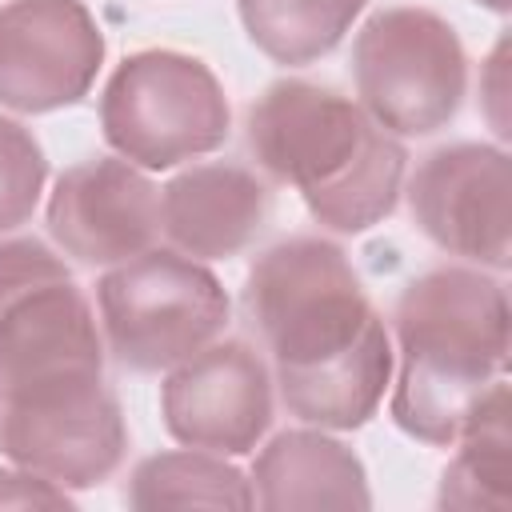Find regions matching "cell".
I'll return each instance as SVG.
<instances>
[{"instance_id":"cell-19","label":"cell","mask_w":512,"mask_h":512,"mask_svg":"<svg viewBox=\"0 0 512 512\" xmlns=\"http://www.w3.org/2000/svg\"><path fill=\"white\" fill-rule=\"evenodd\" d=\"M0 508H72L68 492L28 468H0Z\"/></svg>"},{"instance_id":"cell-17","label":"cell","mask_w":512,"mask_h":512,"mask_svg":"<svg viewBox=\"0 0 512 512\" xmlns=\"http://www.w3.org/2000/svg\"><path fill=\"white\" fill-rule=\"evenodd\" d=\"M368 0H240V20L276 64H312L328 56Z\"/></svg>"},{"instance_id":"cell-10","label":"cell","mask_w":512,"mask_h":512,"mask_svg":"<svg viewBox=\"0 0 512 512\" xmlns=\"http://www.w3.org/2000/svg\"><path fill=\"white\" fill-rule=\"evenodd\" d=\"M104 36L80 0H8L0 8V104L52 112L88 96Z\"/></svg>"},{"instance_id":"cell-16","label":"cell","mask_w":512,"mask_h":512,"mask_svg":"<svg viewBox=\"0 0 512 512\" xmlns=\"http://www.w3.org/2000/svg\"><path fill=\"white\" fill-rule=\"evenodd\" d=\"M128 504L140 512L156 508H252V484L240 468L224 464L216 452H160L136 464L128 484Z\"/></svg>"},{"instance_id":"cell-7","label":"cell","mask_w":512,"mask_h":512,"mask_svg":"<svg viewBox=\"0 0 512 512\" xmlns=\"http://www.w3.org/2000/svg\"><path fill=\"white\" fill-rule=\"evenodd\" d=\"M352 72L364 112L400 136L444 128L468 88L460 36L428 8L376 12L352 44Z\"/></svg>"},{"instance_id":"cell-4","label":"cell","mask_w":512,"mask_h":512,"mask_svg":"<svg viewBox=\"0 0 512 512\" xmlns=\"http://www.w3.org/2000/svg\"><path fill=\"white\" fill-rule=\"evenodd\" d=\"M96 300L108 348L132 372L172 368L212 344L228 324V292L220 280L168 248L120 260L96 284Z\"/></svg>"},{"instance_id":"cell-9","label":"cell","mask_w":512,"mask_h":512,"mask_svg":"<svg viewBox=\"0 0 512 512\" xmlns=\"http://www.w3.org/2000/svg\"><path fill=\"white\" fill-rule=\"evenodd\" d=\"M420 232L452 252L488 268H508L512 236V160L492 144L436 148L408 188Z\"/></svg>"},{"instance_id":"cell-13","label":"cell","mask_w":512,"mask_h":512,"mask_svg":"<svg viewBox=\"0 0 512 512\" xmlns=\"http://www.w3.org/2000/svg\"><path fill=\"white\" fill-rule=\"evenodd\" d=\"M268 216V188L240 164H200L168 180L160 228L184 256L224 260L252 244Z\"/></svg>"},{"instance_id":"cell-1","label":"cell","mask_w":512,"mask_h":512,"mask_svg":"<svg viewBox=\"0 0 512 512\" xmlns=\"http://www.w3.org/2000/svg\"><path fill=\"white\" fill-rule=\"evenodd\" d=\"M248 312L292 416L360 428L376 412L392 376V344L336 244L296 236L268 248L248 272Z\"/></svg>"},{"instance_id":"cell-2","label":"cell","mask_w":512,"mask_h":512,"mask_svg":"<svg viewBox=\"0 0 512 512\" xmlns=\"http://www.w3.org/2000/svg\"><path fill=\"white\" fill-rule=\"evenodd\" d=\"M248 144L264 172L292 184L332 232H364L400 200L404 148L332 88L272 84L248 112Z\"/></svg>"},{"instance_id":"cell-8","label":"cell","mask_w":512,"mask_h":512,"mask_svg":"<svg viewBox=\"0 0 512 512\" xmlns=\"http://www.w3.org/2000/svg\"><path fill=\"white\" fill-rule=\"evenodd\" d=\"M128 448V428L104 376H76L0 396V452L60 488L108 480Z\"/></svg>"},{"instance_id":"cell-12","label":"cell","mask_w":512,"mask_h":512,"mask_svg":"<svg viewBox=\"0 0 512 512\" xmlns=\"http://www.w3.org/2000/svg\"><path fill=\"white\" fill-rule=\"evenodd\" d=\"M48 232L80 264L132 260L148 252L160 232V192L124 156L84 160L56 180Z\"/></svg>"},{"instance_id":"cell-20","label":"cell","mask_w":512,"mask_h":512,"mask_svg":"<svg viewBox=\"0 0 512 512\" xmlns=\"http://www.w3.org/2000/svg\"><path fill=\"white\" fill-rule=\"evenodd\" d=\"M476 4H484V8H492V12H508V8H512V0H476Z\"/></svg>"},{"instance_id":"cell-11","label":"cell","mask_w":512,"mask_h":512,"mask_svg":"<svg viewBox=\"0 0 512 512\" xmlns=\"http://www.w3.org/2000/svg\"><path fill=\"white\" fill-rule=\"evenodd\" d=\"M164 428L184 448L244 456L272 424V380L244 340L204 344L164 380Z\"/></svg>"},{"instance_id":"cell-18","label":"cell","mask_w":512,"mask_h":512,"mask_svg":"<svg viewBox=\"0 0 512 512\" xmlns=\"http://www.w3.org/2000/svg\"><path fill=\"white\" fill-rule=\"evenodd\" d=\"M44 176H48V160L36 136L24 124L0 116V232L20 228L36 212Z\"/></svg>"},{"instance_id":"cell-6","label":"cell","mask_w":512,"mask_h":512,"mask_svg":"<svg viewBox=\"0 0 512 512\" xmlns=\"http://www.w3.org/2000/svg\"><path fill=\"white\" fill-rule=\"evenodd\" d=\"M76 376H104V348L84 292L40 240H4L0 244L4 392L76 380Z\"/></svg>"},{"instance_id":"cell-21","label":"cell","mask_w":512,"mask_h":512,"mask_svg":"<svg viewBox=\"0 0 512 512\" xmlns=\"http://www.w3.org/2000/svg\"><path fill=\"white\" fill-rule=\"evenodd\" d=\"M0 392H4V384H0Z\"/></svg>"},{"instance_id":"cell-14","label":"cell","mask_w":512,"mask_h":512,"mask_svg":"<svg viewBox=\"0 0 512 512\" xmlns=\"http://www.w3.org/2000/svg\"><path fill=\"white\" fill-rule=\"evenodd\" d=\"M256 504L264 512H316V508H368L364 464L324 432H280L252 468Z\"/></svg>"},{"instance_id":"cell-15","label":"cell","mask_w":512,"mask_h":512,"mask_svg":"<svg viewBox=\"0 0 512 512\" xmlns=\"http://www.w3.org/2000/svg\"><path fill=\"white\" fill-rule=\"evenodd\" d=\"M460 452L444 472V508H508L512 504V432L508 384L496 380L460 428Z\"/></svg>"},{"instance_id":"cell-5","label":"cell","mask_w":512,"mask_h":512,"mask_svg":"<svg viewBox=\"0 0 512 512\" xmlns=\"http://www.w3.org/2000/svg\"><path fill=\"white\" fill-rule=\"evenodd\" d=\"M104 140L140 168H172L228 140L220 80L196 56L152 48L128 56L100 96Z\"/></svg>"},{"instance_id":"cell-3","label":"cell","mask_w":512,"mask_h":512,"mask_svg":"<svg viewBox=\"0 0 512 512\" xmlns=\"http://www.w3.org/2000/svg\"><path fill=\"white\" fill-rule=\"evenodd\" d=\"M396 340L392 420L424 444H452L480 396L504 380L508 296L484 272L432 268L404 288Z\"/></svg>"}]
</instances>
